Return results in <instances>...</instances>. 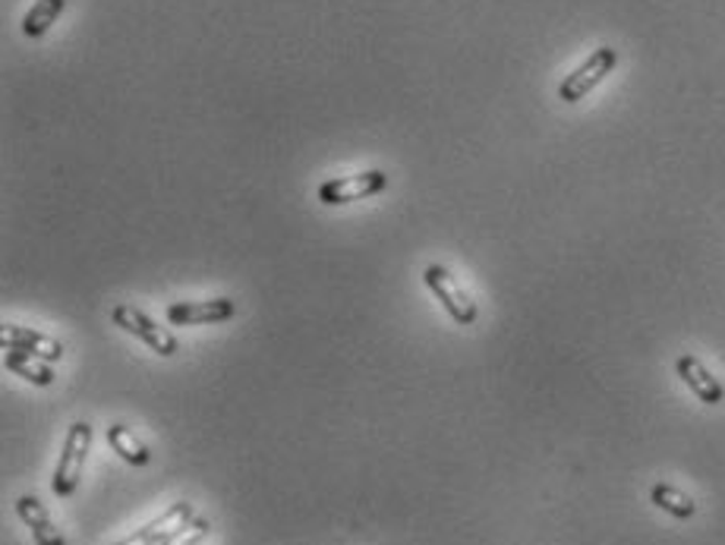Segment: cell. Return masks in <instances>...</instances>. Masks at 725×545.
I'll return each instance as SVG.
<instances>
[{
  "mask_svg": "<svg viewBox=\"0 0 725 545\" xmlns=\"http://www.w3.org/2000/svg\"><path fill=\"white\" fill-rule=\"evenodd\" d=\"M3 366L10 372H16L20 379H26L28 384H38V388L55 384V369L45 359H38V356H28L23 351H7L3 354Z\"/></svg>",
  "mask_w": 725,
  "mask_h": 545,
  "instance_id": "obj_12",
  "label": "cell"
},
{
  "mask_svg": "<svg viewBox=\"0 0 725 545\" xmlns=\"http://www.w3.org/2000/svg\"><path fill=\"white\" fill-rule=\"evenodd\" d=\"M423 284L432 291V297L442 303V309L457 325H474L476 319H479L476 303L457 287V281L451 277L445 265H426L423 269Z\"/></svg>",
  "mask_w": 725,
  "mask_h": 545,
  "instance_id": "obj_3",
  "label": "cell"
},
{
  "mask_svg": "<svg viewBox=\"0 0 725 545\" xmlns=\"http://www.w3.org/2000/svg\"><path fill=\"white\" fill-rule=\"evenodd\" d=\"M615 67H618V51L609 48V45H606V48H596V51L586 57L574 73H568V76L561 80V85H558V98H561L564 105H578L581 98H586L599 82L613 73Z\"/></svg>",
  "mask_w": 725,
  "mask_h": 545,
  "instance_id": "obj_2",
  "label": "cell"
},
{
  "mask_svg": "<svg viewBox=\"0 0 725 545\" xmlns=\"http://www.w3.org/2000/svg\"><path fill=\"white\" fill-rule=\"evenodd\" d=\"M88 448H92V426L80 419L70 426V433L63 438V451H60V461L55 466V476H51V491L57 498H73L80 489V479H83L85 458H88Z\"/></svg>",
  "mask_w": 725,
  "mask_h": 545,
  "instance_id": "obj_1",
  "label": "cell"
},
{
  "mask_svg": "<svg viewBox=\"0 0 725 545\" xmlns=\"http://www.w3.org/2000/svg\"><path fill=\"white\" fill-rule=\"evenodd\" d=\"M675 372H678V379L691 388V394L698 398L700 404H710V407H716V404H723L725 401V388L720 384V379L700 363L694 354H681L675 359Z\"/></svg>",
  "mask_w": 725,
  "mask_h": 545,
  "instance_id": "obj_7",
  "label": "cell"
},
{
  "mask_svg": "<svg viewBox=\"0 0 725 545\" xmlns=\"http://www.w3.org/2000/svg\"><path fill=\"white\" fill-rule=\"evenodd\" d=\"M16 514H20V520L28 526L35 545H67L63 536L57 533L55 520L48 518V508H45L35 495H20V498H16Z\"/></svg>",
  "mask_w": 725,
  "mask_h": 545,
  "instance_id": "obj_10",
  "label": "cell"
},
{
  "mask_svg": "<svg viewBox=\"0 0 725 545\" xmlns=\"http://www.w3.org/2000/svg\"><path fill=\"white\" fill-rule=\"evenodd\" d=\"M650 501L659 508V511H666L675 520H691L698 514V505H694V498L691 495H685L681 489H675L669 483H656L653 489H650Z\"/></svg>",
  "mask_w": 725,
  "mask_h": 545,
  "instance_id": "obj_13",
  "label": "cell"
},
{
  "mask_svg": "<svg viewBox=\"0 0 725 545\" xmlns=\"http://www.w3.org/2000/svg\"><path fill=\"white\" fill-rule=\"evenodd\" d=\"M209 530H212V523H209V520L193 518L190 523L177 526V530L170 533L168 540H162L158 545H195L199 540H205V536H209Z\"/></svg>",
  "mask_w": 725,
  "mask_h": 545,
  "instance_id": "obj_15",
  "label": "cell"
},
{
  "mask_svg": "<svg viewBox=\"0 0 725 545\" xmlns=\"http://www.w3.org/2000/svg\"><path fill=\"white\" fill-rule=\"evenodd\" d=\"M0 347L3 351H23L28 356H38L45 363H57L63 356V344L26 325H3L0 331Z\"/></svg>",
  "mask_w": 725,
  "mask_h": 545,
  "instance_id": "obj_8",
  "label": "cell"
},
{
  "mask_svg": "<svg viewBox=\"0 0 725 545\" xmlns=\"http://www.w3.org/2000/svg\"><path fill=\"white\" fill-rule=\"evenodd\" d=\"M108 445H111V451H117V458L127 461L130 466L152 464V451H148L140 438L130 433V426H123V423L108 426Z\"/></svg>",
  "mask_w": 725,
  "mask_h": 545,
  "instance_id": "obj_11",
  "label": "cell"
},
{
  "mask_svg": "<svg viewBox=\"0 0 725 545\" xmlns=\"http://www.w3.org/2000/svg\"><path fill=\"white\" fill-rule=\"evenodd\" d=\"M385 187H389V174L379 170V167H369V170L350 174V177L325 180V183L319 187V202H322V205H350V202H357V199L379 196Z\"/></svg>",
  "mask_w": 725,
  "mask_h": 545,
  "instance_id": "obj_5",
  "label": "cell"
},
{
  "mask_svg": "<svg viewBox=\"0 0 725 545\" xmlns=\"http://www.w3.org/2000/svg\"><path fill=\"white\" fill-rule=\"evenodd\" d=\"M111 322L117 328H123L127 334L140 337L148 351H155L158 356H174L177 354V337L170 334L168 328L155 325L140 306H130V303H117L111 309Z\"/></svg>",
  "mask_w": 725,
  "mask_h": 545,
  "instance_id": "obj_4",
  "label": "cell"
},
{
  "mask_svg": "<svg viewBox=\"0 0 725 545\" xmlns=\"http://www.w3.org/2000/svg\"><path fill=\"white\" fill-rule=\"evenodd\" d=\"M63 7H67V0H35L23 16V35L26 38H45L48 28L60 20Z\"/></svg>",
  "mask_w": 725,
  "mask_h": 545,
  "instance_id": "obj_14",
  "label": "cell"
},
{
  "mask_svg": "<svg viewBox=\"0 0 725 545\" xmlns=\"http://www.w3.org/2000/svg\"><path fill=\"white\" fill-rule=\"evenodd\" d=\"M193 518H195L193 505H190V501H177V505H170L162 518L148 520L142 530H136V533H133V536H127V540H120L117 545H158L162 540H168L177 526L190 523Z\"/></svg>",
  "mask_w": 725,
  "mask_h": 545,
  "instance_id": "obj_9",
  "label": "cell"
},
{
  "mask_svg": "<svg viewBox=\"0 0 725 545\" xmlns=\"http://www.w3.org/2000/svg\"><path fill=\"white\" fill-rule=\"evenodd\" d=\"M170 325L195 328V325H222L237 316V303L230 297H215V300H190V303H170L165 309Z\"/></svg>",
  "mask_w": 725,
  "mask_h": 545,
  "instance_id": "obj_6",
  "label": "cell"
}]
</instances>
